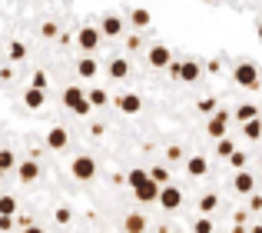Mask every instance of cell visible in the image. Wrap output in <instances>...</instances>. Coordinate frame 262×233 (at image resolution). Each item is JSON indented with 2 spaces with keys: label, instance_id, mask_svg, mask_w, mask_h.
Masks as SVG:
<instances>
[{
  "label": "cell",
  "instance_id": "obj_37",
  "mask_svg": "<svg viewBox=\"0 0 262 233\" xmlns=\"http://www.w3.org/2000/svg\"><path fill=\"white\" fill-rule=\"evenodd\" d=\"M30 87H37V90H47V73L37 70V73H33V80H30Z\"/></svg>",
  "mask_w": 262,
  "mask_h": 233
},
{
  "label": "cell",
  "instance_id": "obj_36",
  "mask_svg": "<svg viewBox=\"0 0 262 233\" xmlns=\"http://www.w3.org/2000/svg\"><path fill=\"white\" fill-rule=\"evenodd\" d=\"M246 160H249V153H243V150H236V153L229 157V163H232L236 170H246Z\"/></svg>",
  "mask_w": 262,
  "mask_h": 233
},
{
  "label": "cell",
  "instance_id": "obj_28",
  "mask_svg": "<svg viewBox=\"0 0 262 233\" xmlns=\"http://www.w3.org/2000/svg\"><path fill=\"white\" fill-rule=\"evenodd\" d=\"M256 116H259V110H256L252 104H243V107L236 110V120H239V123H249V120H256Z\"/></svg>",
  "mask_w": 262,
  "mask_h": 233
},
{
  "label": "cell",
  "instance_id": "obj_46",
  "mask_svg": "<svg viewBox=\"0 0 262 233\" xmlns=\"http://www.w3.org/2000/svg\"><path fill=\"white\" fill-rule=\"evenodd\" d=\"M160 233H179V230H169V227H163V230H160Z\"/></svg>",
  "mask_w": 262,
  "mask_h": 233
},
{
  "label": "cell",
  "instance_id": "obj_21",
  "mask_svg": "<svg viewBox=\"0 0 262 233\" xmlns=\"http://www.w3.org/2000/svg\"><path fill=\"white\" fill-rule=\"evenodd\" d=\"M196 207H199V217H209L212 210L219 207V197H216V193H203V197H199V203H196Z\"/></svg>",
  "mask_w": 262,
  "mask_h": 233
},
{
  "label": "cell",
  "instance_id": "obj_39",
  "mask_svg": "<svg viewBox=\"0 0 262 233\" xmlns=\"http://www.w3.org/2000/svg\"><path fill=\"white\" fill-rule=\"evenodd\" d=\"M249 210H256V213L262 210V197L259 193H249Z\"/></svg>",
  "mask_w": 262,
  "mask_h": 233
},
{
  "label": "cell",
  "instance_id": "obj_45",
  "mask_svg": "<svg viewBox=\"0 0 262 233\" xmlns=\"http://www.w3.org/2000/svg\"><path fill=\"white\" fill-rule=\"evenodd\" d=\"M256 33H259V40H262V20H259V27H256Z\"/></svg>",
  "mask_w": 262,
  "mask_h": 233
},
{
  "label": "cell",
  "instance_id": "obj_4",
  "mask_svg": "<svg viewBox=\"0 0 262 233\" xmlns=\"http://www.w3.org/2000/svg\"><path fill=\"white\" fill-rule=\"evenodd\" d=\"M100 40H103V33H100V27H93V24H86V27H80V30H77V47L83 53L100 50Z\"/></svg>",
  "mask_w": 262,
  "mask_h": 233
},
{
  "label": "cell",
  "instance_id": "obj_25",
  "mask_svg": "<svg viewBox=\"0 0 262 233\" xmlns=\"http://www.w3.org/2000/svg\"><path fill=\"white\" fill-rule=\"evenodd\" d=\"M0 170L4 173H10V170H17V157H13V150H0Z\"/></svg>",
  "mask_w": 262,
  "mask_h": 233
},
{
  "label": "cell",
  "instance_id": "obj_24",
  "mask_svg": "<svg viewBox=\"0 0 262 233\" xmlns=\"http://www.w3.org/2000/svg\"><path fill=\"white\" fill-rule=\"evenodd\" d=\"M86 100H90V107H106L110 104V93L103 90V87H96V90L86 93Z\"/></svg>",
  "mask_w": 262,
  "mask_h": 233
},
{
  "label": "cell",
  "instance_id": "obj_16",
  "mask_svg": "<svg viewBox=\"0 0 262 233\" xmlns=\"http://www.w3.org/2000/svg\"><path fill=\"white\" fill-rule=\"evenodd\" d=\"M106 73H110L113 80H126L129 73H133V67H129V60H126V57H113V60L106 64Z\"/></svg>",
  "mask_w": 262,
  "mask_h": 233
},
{
  "label": "cell",
  "instance_id": "obj_27",
  "mask_svg": "<svg viewBox=\"0 0 262 233\" xmlns=\"http://www.w3.org/2000/svg\"><path fill=\"white\" fill-rule=\"evenodd\" d=\"M216 153L223 157V160H229V157L236 153V143H232L229 137H223V140H216Z\"/></svg>",
  "mask_w": 262,
  "mask_h": 233
},
{
  "label": "cell",
  "instance_id": "obj_15",
  "mask_svg": "<svg viewBox=\"0 0 262 233\" xmlns=\"http://www.w3.org/2000/svg\"><path fill=\"white\" fill-rule=\"evenodd\" d=\"M186 173H189L192 180L206 177V173H209V163H206V157H203V153H192V157H186Z\"/></svg>",
  "mask_w": 262,
  "mask_h": 233
},
{
  "label": "cell",
  "instance_id": "obj_7",
  "mask_svg": "<svg viewBox=\"0 0 262 233\" xmlns=\"http://www.w3.org/2000/svg\"><path fill=\"white\" fill-rule=\"evenodd\" d=\"M160 203L163 210H169V213H173V210H179L183 207V190L179 187H173V183H166V187H160Z\"/></svg>",
  "mask_w": 262,
  "mask_h": 233
},
{
  "label": "cell",
  "instance_id": "obj_2",
  "mask_svg": "<svg viewBox=\"0 0 262 233\" xmlns=\"http://www.w3.org/2000/svg\"><path fill=\"white\" fill-rule=\"evenodd\" d=\"M199 73H203L199 60H173V64H169V77L179 80V84H196Z\"/></svg>",
  "mask_w": 262,
  "mask_h": 233
},
{
  "label": "cell",
  "instance_id": "obj_18",
  "mask_svg": "<svg viewBox=\"0 0 262 233\" xmlns=\"http://www.w3.org/2000/svg\"><path fill=\"white\" fill-rule=\"evenodd\" d=\"M24 104L30 107V110H40V107L47 104V90H37V87H27V90H24Z\"/></svg>",
  "mask_w": 262,
  "mask_h": 233
},
{
  "label": "cell",
  "instance_id": "obj_12",
  "mask_svg": "<svg viewBox=\"0 0 262 233\" xmlns=\"http://www.w3.org/2000/svg\"><path fill=\"white\" fill-rule=\"evenodd\" d=\"M67 143H70V133H67V127H50L47 130V150H67Z\"/></svg>",
  "mask_w": 262,
  "mask_h": 233
},
{
  "label": "cell",
  "instance_id": "obj_19",
  "mask_svg": "<svg viewBox=\"0 0 262 233\" xmlns=\"http://www.w3.org/2000/svg\"><path fill=\"white\" fill-rule=\"evenodd\" d=\"M123 233H146V217H143V213H126V220H123Z\"/></svg>",
  "mask_w": 262,
  "mask_h": 233
},
{
  "label": "cell",
  "instance_id": "obj_35",
  "mask_svg": "<svg viewBox=\"0 0 262 233\" xmlns=\"http://www.w3.org/2000/svg\"><path fill=\"white\" fill-rule=\"evenodd\" d=\"M126 50H129V53L143 50V37H140V33H129V37H126Z\"/></svg>",
  "mask_w": 262,
  "mask_h": 233
},
{
  "label": "cell",
  "instance_id": "obj_38",
  "mask_svg": "<svg viewBox=\"0 0 262 233\" xmlns=\"http://www.w3.org/2000/svg\"><path fill=\"white\" fill-rule=\"evenodd\" d=\"M40 33H43V37H47V40H50V37H57V33H60V30H57V24H53V20H47V24H43V27H40Z\"/></svg>",
  "mask_w": 262,
  "mask_h": 233
},
{
  "label": "cell",
  "instance_id": "obj_13",
  "mask_svg": "<svg viewBox=\"0 0 262 233\" xmlns=\"http://www.w3.org/2000/svg\"><path fill=\"white\" fill-rule=\"evenodd\" d=\"M133 197H136L140 203H156V200H160V183H153V180H143L140 187L133 190Z\"/></svg>",
  "mask_w": 262,
  "mask_h": 233
},
{
  "label": "cell",
  "instance_id": "obj_40",
  "mask_svg": "<svg viewBox=\"0 0 262 233\" xmlns=\"http://www.w3.org/2000/svg\"><path fill=\"white\" fill-rule=\"evenodd\" d=\"M0 230H13V217H0Z\"/></svg>",
  "mask_w": 262,
  "mask_h": 233
},
{
  "label": "cell",
  "instance_id": "obj_31",
  "mask_svg": "<svg viewBox=\"0 0 262 233\" xmlns=\"http://www.w3.org/2000/svg\"><path fill=\"white\" fill-rule=\"evenodd\" d=\"M192 233H216V227H212L209 217H196L192 220Z\"/></svg>",
  "mask_w": 262,
  "mask_h": 233
},
{
  "label": "cell",
  "instance_id": "obj_11",
  "mask_svg": "<svg viewBox=\"0 0 262 233\" xmlns=\"http://www.w3.org/2000/svg\"><path fill=\"white\" fill-rule=\"evenodd\" d=\"M232 190H236V193H243V197L256 193V177H252L249 170H236V177H232Z\"/></svg>",
  "mask_w": 262,
  "mask_h": 233
},
{
  "label": "cell",
  "instance_id": "obj_33",
  "mask_svg": "<svg viewBox=\"0 0 262 233\" xmlns=\"http://www.w3.org/2000/svg\"><path fill=\"white\" fill-rule=\"evenodd\" d=\"M166 160H169V163H179V160H186V150L179 147V143H173V147H166Z\"/></svg>",
  "mask_w": 262,
  "mask_h": 233
},
{
  "label": "cell",
  "instance_id": "obj_41",
  "mask_svg": "<svg viewBox=\"0 0 262 233\" xmlns=\"http://www.w3.org/2000/svg\"><path fill=\"white\" fill-rule=\"evenodd\" d=\"M0 80H4V84H7V80H13V70H10V67H4V70H0Z\"/></svg>",
  "mask_w": 262,
  "mask_h": 233
},
{
  "label": "cell",
  "instance_id": "obj_5",
  "mask_svg": "<svg viewBox=\"0 0 262 233\" xmlns=\"http://www.w3.org/2000/svg\"><path fill=\"white\" fill-rule=\"evenodd\" d=\"M70 173H73V180H93L96 177V160L90 153H80V157H73V163H70Z\"/></svg>",
  "mask_w": 262,
  "mask_h": 233
},
{
  "label": "cell",
  "instance_id": "obj_1",
  "mask_svg": "<svg viewBox=\"0 0 262 233\" xmlns=\"http://www.w3.org/2000/svg\"><path fill=\"white\" fill-rule=\"evenodd\" d=\"M232 80H236L243 90H259L262 87V70L256 64H249V60H243V64L232 67Z\"/></svg>",
  "mask_w": 262,
  "mask_h": 233
},
{
  "label": "cell",
  "instance_id": "obj_8",
  "mask_svg": "<svg viewBox=\"0 0 262 233\" xmlns=\"http://www.w3.org/2000/svg\"><path fill=\"white\" fill-rule=\"evenodd\" d=\"M226 127H229V113H226V110H216L209 120H206V137L223 140V137H226Z\"/></svg>",
  "mask_w": 262,
  "mask_h": 233
},
{
  "label": "cell",
  "instance_id": "obj_6",
  "mask_svg": "<svg viewBox=\"0 0 262 233\" xmlns=\"http://www.w3.org/2000/svg\"><path fill=\"white\" fill-rule=\"evenodd\" d=\"M149 67H156V70H169V64H173V50H169L166 44H153L146 53Z\"/></svg>",
  "mask_w": 262,
  "mask_h": 233
},
{
  "label": "cell",
  "instance_id": "obj_3",
  "mask_svg": "<svg viewBox=\"0 0 262 233\" xmlns=\"http://www.w3.org/2000/svg\"><path fill=\"white\" fill-rule=\"evenodd\" d=\"M63 107L70 113H77V116H86L93 107H90V100H86V90H80V87H67L63 90Z\"/></svg>",
  "mask_w": 262,
  "mask_h": 233
},
{
  "label": "cell",
  "instance_id": "obj_17",
  "mask_svg": "<svg viewBox=\"0 0 262 233\" xmlns=\"http://www.w3.org/2000/svg\"><path fill=\"white\" fill-rule=\"evenodd\" d=\"M129 24H133L136 30H146V27L153 24V13H149L146 7H133V10H129Z\"/></svg>",
  "mask_w": 262,
  "mask_h": 233
},
{
  "label": "cell",
  "instance_id": "obj_34",
  "mask_svg": "<svg viewBox=\"0 0 262 233\" xmlns=\"http://www.w3.org/2000/svg\"><path fill=\"white\" fill-rule=\"evenodd\" d=\"M53 220H57L60 227H67V223L73 220V210H70V207H57V213H53Z\"/></svg>",
  "mask_w": 262,
  "mask_h": 233
},
{
  "label": "cell",
  "instance_id": "obj_22",
  "mask_svg": "<svg viewBox=\"0 0 262 233\" xmlns=\"http://www.w3.org/2000/svg\"><path fill=\"white\" fill-rule=\"evenodd\" d=\"M243 133H246V140H262V120L256 116V120H249V123H243Z\"/></svg>",
  "mask_w": 262,
  "mask_h": 233
},
{
  "label": "cell",
  "instance_id": "obj_23",
  "mask_svg": "<svg viewBox=\"0 0 262 233\" xmlns=\"http://www.w3.org/2000/svg\"><path fill=\"white\" fill-rule=\"evenodd\" d=\"M143 180H149V170H140V167H136V170H129V173H126V187L129 190H136Z\"/></svg>",
  "mask_w": 262,
  "mask_h": 233
},
{
  "label": "cell",
  "instance_id": "obj_44",
  "mask_svg": "<svg viewBox=\"0 0 262 233\" xmlns=\"http://www.w3.org/2000/svg\"><path fill=\"white\" fill-rule=\"evenodd\" d=\"M249 233H262V223H256V227H249Z\"/></svg>",
  "mask_w": 262,
  "mask_h": 233
},
{
  "label": "cell",
  "instance_id": "obj_9",
  "mask_svg": "<svg viewBox=\"0 0 262 233\" xmlns=\"http://www.w3.org/2000/svg\"><path fill=\"white\" fill-rule=\"evenodd\" d=\"M113 104H116V110L126 113V116H136L143 110V97L140 93H120V97H113Z\"/></svg>",
  "mask_w": 262,
  "mask_h": 233
},
{
  "label": "cell",
  "instance_id": "obj_14",
  "mask_svg": "<svg viewBox=\"0 0 262 233\" xmlns=\"http://www.w3.org/2000/svg\"><path fill=\"white\" fill-rule=\"evenodd\" d=\"M17 177H20V183H33V180L40 177V163L33 160V157L20 160V163H17Z\"/></svg>",
  "mask_w": 262,
  "mask_h": 233
},
{
  "label": "cell",
  "instance_id": "obj_10",
  "mask_svg": "<svg viewBox=\"0 0 262 233\" xmlns=\"http://www.w3.org/2000/svg\"><path fill=\"white\" fill-rule=\"evenodd\" d=\"M123 30H126V20H123L120 13H106V17L100 20V33L103 37H120Z\"/></svg>",
  "mask_w": 262,
  "mask_h": 233
},
{
  "label": "cell",
  "instance_id": "obj_42",
  "mask_svg": "<svg viewBox=\"0 0 262 233\" xmlns=\"http://www.w3.org/2000/svg\"><path fill=\"white\" fill-rule=\"evenodd\" d=\"M232 233H249V227H246V223H236V227H232Z\"/></svg>",
  "mask_w": 262,
  "mask_h": 233
},
{
  "label": "cell",
  "instance_id": "obj_32",
  "mask_svg": "<svg viewBox=\"0 0 262 233\" xmlns=\"http://www.w3.org/2000/svg\"><path fill=\"white\" fill-rule=\"evenodd\" d=\"M196 110L203 113V116H212V113H216V100H212V97H203V100H196Z\"/></svg>",
  "mask_w": 262,
  "mask_h": 233
},
{
  "label": "cell",
  "instance_id": "obj_47",
  "mask_svg": "<svg viewBox=\"0 0 262 233\" xmlns=\"http://www.w3.org/2000/svg\"><path fill=\"white\" fill-rule=\"evenodd\" d=\"M203 4H216V0H203Z\"/></svg>",
  "mask_w": 262,
  "mask_h": 233
},
{
  "label": "cell",
  "instance_id": "obj_26",
  "mask_svg": "<svg viewBox=\"0 0 262 233\" xmlns=\"http://www.w3.org/2000/svg\"><path fill=\"white\" fill-rule=\"evenodd\" d=\"M13 213H17V197L4 193L0 197V217H13Z\"/></svg>",
  "mask_w": 262,
  "mask_h": 233
},
{
  "label": "cell",
  "instance_id": "obj_43",
  "mask_svg": "<svg viewBox=\"0 0 262 233\" xmlns=\"http://www.w3.org/2000/svg\"><path fill=\"white\" fill-rule=\"evenodd\" d=\"M24 233H47V230H40V227H27Z\"/></svg>",
  "mask_w": 262,
  "mask_h": 233
},
{
  "label": "cell",
  "instance_id": "obj_29",
  "mask_svg": "<svg viewBox=\"0 0 262 233\" xmlns=\"http://www.w3.org/2000/svg\"><path fill=\"white\" fill-rule=\"evenodd\" d=\"M7 57H10L13 64H17V60H24V57H27V44H20V40H13V44L7 47Z\"/></svg>",
  "mask_w": 262,
  "mask_h": 233
},
{
  "label": "cell",
  "instance_id": "obj_20",
  "mask_svg": "<svg viewBox=\"0 0 262 233\" xmlns=\"http://www.w3.org/2000/svg\"><path fill=\"white\" fill-rule=\"evenodd\" d=\"M77 73H80L83 80H90V77H96V73H100V64H96V60H93V57L86 53V57H83V60L77 64Z\"/></svg>",
  "mask_w": 262,
  "mask_h": 233
},
{
  "label": "cell",
  "instance_id": "obj_48",
  "mask_svg": "<svg viewBox=\"0 0 262 233\" xmlns=\"http://www.w3.org/2000/svg\"><path fill=\"white\" fill-rule=\"evenodd\" d=\"M4 177H7V173H4V170H0V180H4Z\"/></svg>",
  "mask_w": 262,
  "mask_h": 233
},
{
  "label": "cell",
  "instance_id": "obj_30",
  "mask_svg": "<svg viewBox=\"0 0 262 233\" xmlns=\"http://www.w3.org/2000/svg\"><path fill=\"white\" fill-rule=\"evenodd\" d=\"M149 180L160 183V187H166V183H169V167H153V170H149Z\"/></svg>",
  "mask_w": 262,
  "mask_h": 233
}]
</instances>
